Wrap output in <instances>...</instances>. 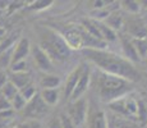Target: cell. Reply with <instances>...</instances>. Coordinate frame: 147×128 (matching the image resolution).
Segmentation results:
<instances>
[{"instance_id":"obj_1","label":"cell","mask_w":147,"mask_h":128,"mask_svg":"<svg viewBox=\"0 0 147 128\" xmlns=\"http://www.w3.org/2000/svg\"><path fill=\"white\" fill-rule=\"evenodd\" d=\"M82 53L87 58V60L95 64L96 68L101 72L120 77L132 83L136 81H140V72L136 69L134 64L127 60L124 56H120L118 54L106 51L104 49H83Z\"/></svg>"},{"instance_id":"obj_2","label":"cell","mask_w":147,"mask_h":128,"mask_svg":"<svg viewBox=\"0 0 147 128\" xmlns=\"http://www.w3.org/2000/svg\"><path fill=\"white\" fill-rule=\"evenodd\" d=\"M96 98L101 101L110 104L111 101L127 96L133 91V83L120 77L107 74L96 69L91 72V83Z\"/></svg>"},{"instance_id":"obj_3","label":"cell","mask_w":147,"mask_h":128,"mask_svg":"<svg viewBox=\"0 0 147 128\" xmlns=\"http://www.w3.org/2000/svg\"><path fill=\"white\" fill-rule=\"evenodd\" d=\"M38 46L47 54L51 62H64L70 56V47L63 35L49 27L38 28Z\"/></svg>"},{"instance_id":"obj_4","label":"cell","mask_w":147,"mask_h":128,"mask_svg":"<svg viewBox=\"0 0 147 128\" xmlns=\"http://www.w3.org/2000/svg\"><path fill=\"white\" fill-rule=\"evenodd\" d=\"M109 106H110V110L113 112V114L123 116V118L133 119V121L137 122L138 104L133 96H131V93L111 101L109 104Z\"/></svg>"},{"instance_id":"obj_5","label":"cell","mask_w":147,"mask_h":128,"mask_svg":"<svg viewBox=\"0 0 147 128\" xmlns=\"http://www.w3.org/2000/svg\"><path fill=\"white\" fill-rule=\"evenodd\" d=\"M84 123H86L87 128H107V115L102 108L97 104L94 96L88 98Z\"/></svg>"},{"instance_id":"obj_6","label":"cell","mask_w":147,"mask_h":128,"mask_svg":"<svg viewBox=\"0 0 147 128\" xmlns=\"http://www.w3.org/2000/svg\"><path fill=\"white\" fill-rule=\"evenodd\" d=\"M87 105H88V99L84 98V96H82L76 101H72V104L69 105L67 115L70 118L76 128L84 124L87 114Z\"/></svg>"},{"instance_id":"obj_7","label":"cell","mask_w":147,"mask_h":128,"mask_svg":"<svg viewBox=\"0 0 147 128\" xmlns=\"http://www.w3.org/2000/svg\"><path fill=\"white\" fill-rule=\"evenodd\" d=\"M123 26H125L127 32L133 39H147V24L137 14L123 19Z\"/></svg>"},{"instance_id":"obj_8","label":"cell","mask_w":147,"mask_h":128,"mask_svg":"<svg viewBox=\"0 0 147 128\" xmlns=\"http://www.w3.org/2000/svg\"><path fill=\"white\" fill-rule=\"evenodd\" d=\"M47 105L42 101L40 93H36L30 101H27L26 106L23 109V115L28 119H37L38 116L44 115L47 112Z\"/></svg>"},{"instance_id":"obj_9","label":"cell","mask_w":147,"mask_h":128,"mask_svg":"<svg viewBox=\"0 0 147 128\" xmlns=\"http://www.w3.org/2000/svg\"><path fill=\"white\" fill-rule=\"evenodd\" d=\"M91 72L92 69L90 68V65L87 63H83V69H82V73L78 78V82L76 85L74 90H73L72 95H70V100L72 101H76L78 100L80 98L86 93V91L88 90L90 87V83H91Z\"/></svg>"},{"instance_id":"obj_10","label":"cell","mask_w":147,"mask_h":128,"mask_svg":"<svg viewBox=\"0 0 147 128\" xmlns=\"http://www.w3.org/2000/svg\"><path fill=\"white\" fill-rule=\"evenodd\" d=\"M31 53H32L35 64L37 65V68L41 70V72H45L46 74L49 72H51V70H53V62H51V59L47 56V54L45 53V51L42 50L38 45H35V46L31 49Z\"/></svg>"},{"instance_id":"obj_11","label":"cell","mask_w":147,"mask_h":128,"mask_svg":"<svg viewBox=\"0 0 147 128\" xmlns=\"http://www.w3.org/2000/svg\"><path fill=\"white\" fill-rule=\"evenodd\" d=\"M31 53V45H30V40L27 37H21L14 45V50L12 53V60L10 64L18 63V62L26 60L27 55Z\"/></svg>"},{"instance_id":"obj_12","label":"cell","mask_w":147,"mask_h":128,"mask_svg":"<svg viewBox=\"0 0 147 128\" xmlns=\"http://www.w3.org/2000/svg\"><path fill=\"white\" fill-rule=\"evenodd\" d=\"M82 69H83V63L78 64L77 67L68 74L67 81H65V83H64V89H63V96L65 99H70V95H72L73 90H74L76 85H77L78 78H80V76L82 73Z\"/></svg>"},{"instance_id":"obj_13","label":"cell","mask_w":147,"mask_h":128,"mask_svg":"<svg viewBox=\"0 0 147 128\" xmlns=\"http://www.w3.org/2000/svg\"><path fill=\"white\" fill-rule=\"evenodd\" d=\"M120 45L121 49H123V54L124 58L127 60H129L131 63H137L140 60V56H138L137 51H136V47L132 42V39H128L127 36H120Z\"/></svg>"},{"instance_id":"obj_14","label":"cell","mask_w":147,"mask_h":128,"mask_svg":"<svg viewBox=\"0 0 147 128\" xmlns=\"http://www.w3.org/2000/svg\"><path fill=\"white\" fill-rule=\"evenodd\" d=\"M38 93H40L42 101L47 106L56 105L59 102V99H60V92H59L58 89H45V90H41Z\"/></svg>"},{"instance_id":"obj_15","label":"cell","mask_w":147,"mask_h":128,"mask_svg":"<svg viewBox=\"0 0 147 128\" xmlns=\"http://www.w3.org/2000/svg\"><path fill=\"white\" fill-rule=\"evenodd\" d=\"M8 81H9L10 83H13L14 86H16V89L19 91L21 89H23V87H26L27 85L31 83V77L27 72L12 73V74L9 76V79H8Z\"/></svg>"},{"instance_id":"obj_16","label":"cell","mask_w":147,"mask_h":128,"mask_svg":"<svg viewBox=\"0 0 147 128\" xmlns=\"http://www.w3.org/2000/svg\"><path fill=\"white\" fill-rule=\"evenodd\" d=\"M94 21H95V24H96V27H97V30H98V32H100L101 39H102L104 42L115 41V40H117V32H115V31H113L110 27H107L102 21H97V19H94Z\"/></svg>"},{"instance_id":"obj_17","label":"cell","mask_w":147,"mask_h":128,"mask_svg":"<svg viewBox=\"0 0 147 128\" xmlns=\"http://www.w3.org/2000/svg\"><path fill=\"white\" fill-rule=\"evenodd\" d=\"M111 118L113 123L117 128H141V126L138 124V122L133 121V119H128V118H123V116L115 115V114H109Z\"/></svg>"},{"instance_id":"obj_18","label":"cell","mask_w":147,"mask_h":128,"mask_svg":"<svg viewBox=\"0 0 147 128\" xmlns=\"http://www.w3.org/2000/svg\"><path fill=\"white\" fill-rule=\"evenodd\" d=\"M61 79L60 77L55 76V74H45L41 77L40 79V86L42 87V90L45 89H58L60 85Z\"/></svg>"},{"instance_id":"obj_19","label":"cell","mask_w":147,"mask_h":128,"mask_svg":"<svg viewBox=\"0 0 147 128\" xmlns=\"http://www.w3.org/2000/svg\"><path fill=\"white\" fill-rule=\"evenodd\" d=\"M123 17L120 16L119 13L117 12H111L109 16L105 18V21H102L107 27H110L113 31H117V30H120V27L123 26Z\"/></svg>"},{"instance_id":"obj_20","label":"cell","mask_w":147,"mask_h":128,"mask_svg":"<svg viewBox=\"0 0 147 128\" xmlns=\"http://www.w3.org/2000/svg\"><path fill=\"white\" fill-rule=\"evenodd\" d=\"M120 4H121V8H123L129 16H134V14H137L141 9V3L134 1V0H124Z\"/></svg>"},{"instance_id":"obj_21","label":"cell","mask_w":147,"mask_h":128,"mask_svg":"<svg viewBox=\"0 0 147 128\" xmlns=\"http://www.w3.org/2000/svg\"><path fill=\"white\" fill-rule=\"evenodd\" d=\"M132 42H133L140 59L146 58L147 56V39H132Z\"/></svg>"},{"instance_id":"obj_22","label":"cell","mask_w":147,"mask_h":128,"mask_svg":"<svg viewBox=\"0 0 147 128\" xmlns=\"http://www.w3.org/2000/svg\"><path fill=\"white\" fill-rule=\"evenodd\" d=\"M0 93H1V95L4 96L5 99H8V100L10 101L14 98V96L18 93V90L16 89V86H14L13 83H10V82L8 81L7 83H5L4 86L0 89Z\"/></svg>"},{"instance_id":"obj_23","label":"cell","mask_w":147,"mask_h":128,"mask_svg":"<svg viewBox=\"0 0 147 128\" xmlns=\"http://www.w3.org/2000/svg\"><path fill=\"white\" fill-rule=\"evenodd\" d=\"M18 92H19V95H21L26 101H30L31 99H32L33 96H35L36 93H37V91H36L35 86H33L32 83H30V85H27L26 87L21 89V90L18 91Z\"/></svg>"},{"instance_id":"obj_24","label":"cell","mask_w":147,"mask_h":128,"mask_svg":"<svg viewBox=\"0 0 147 128\" xmlns=\"http://www.w3.org/2000/svg\"><path fill=\"white\" fill-rule=\"evenodd\" d=\"M53 4H54L53 0H42V1H33L28 8L32 10H44L50 8Z\"/></svg>"},{"instance_id":"obj_25","label":"cell","mask_w":147,"mask_h":128,"mask_svg":"<svg viewBox=\"0 0 147 128\" xmlns=\"http://www.w3.org/2000/svg\"><path fill=\"white\" fill-rule=\"evenodd\" d=\"M10 104H12L13 109H16V110H23L24 106H26V104H27V101L24 100V99L22 98V96L19 95V92H18L12 99V100H10Z\"/></svg>"},{"instance_id":"obj_26","label":"cell","mask_w":147,"mask_h":128,"mask_svg":"<svg viewBox=\"0 0 147 128\" xmlns=\"http://www.w3.org/2000/svg\"><path fill=\"white\" fill-rule=\"evenodd\" d=\"M17 128H42V126L38 119H26L22 123H19Z\"/></svg>"},{"instance_id":"obj_27","label":"cell","mask_w":147,"mask_h":128,"mask_svg":"<svg viewBox=\"0 0 147 128\" xmlns=\"http://www.w3.org/2000/svg\"><path fill=\"white\" fill-rule=\"evenodd\" d=\"M9 67H10V69H12L13 73H23L27 70V62L22 60V62H18V63L10 64Z\"/></svg>"},{"instance_id":"obj_28","label":"cell","mask_w":147,"mask_h":128,"mask_svg":"<svg viewBox=\"0 0 147 128\" xmlns=\"http://www.w3.org/2000/svg\"><path fill=\"white\" fill-rule=\"evenodd\" d=\"M59 119H60V123H61V127L63 128H76V126L73 124V122L70 121V118L65 114V113H61L60 116H59Z\"/></svg>"},{"instance_id":"obj_29","label":"cell","mask_w":147,"mask_h":128,"mask_svg":"<svg viewBox=\"0 0 147 128\" xmlns=\"http://www.w3.org/2000/svg\"><path fill=\"white\" fill-rule=\"evenodd\" d=\"M10 109H13L10 101L8 100V99H5L4 96L0 93V113H1V112H7V110H10Z\"/></svg>"},{"instance_id":"obj_30","label":"cell","mask_w":147,"mask_h":128,"mask_svg":"<svg viewBox=\"0 0 147 128\" xmlns=\"http://www.w3.org/2000/svg\"><path fill=\"white\" fill-rule=\"evenodd\" d=\"M47 128H63V127H61V123H60V119H59V116H55V118H53L51 121H50L49 127H47Z\"/></svg>"},{"instance_id":"obj_31","label":"cell","mask_w":147,"mask_h":128,"mask_svg":"<svg viewBox=\"0 0 147 128\" xmlns=\"http://www.w3.org/2000/svg\"><path fill=\"white\" fill-rule=\"evenodd\" d=\"M7 82H8V76L5 74L4 72H1V70H0V89H1V87L4 86Z\"/></svg>"},{"instance_id":"obj_32","label":"cell","mask_w":147,"mask_h":128,"mask_svg":"<svg viewBox=\"0 0 147 128\" xmlns=\"http://www.w3.org/2000/svg\"><path fill=\"white\" fill-rule=\"evenodd\" d=\"M107 115V128H117L114 126V123H113V121H111V118H110V115L109 114H106Z\"/></svg>"},{"instance_id":"obj_33","label":"cell","mask_w":147,"mask_h":128,"mask_svg":"<svg viewBox=\"0 0 147 128\" xmlns=\"http://www.w3.org/2000/svg\"><path fill=\"white\" fill-rule=\"evenodd\" d=\"M5 126H7V121L0 119V128H5Z\"/></svg>"},{"instance_id":"obj_34","label":"cell","mask_w":147,"mask_h":128,"mask_svg":"<svg viewBox=\"0 0 147 128\" xmlns=\"http://www.w3.org/2000/svg\"><path fill=\"white\" fill-rule=\"evenodd\" d=\"M141 4H142V5H143V7H145V8H146V9H147V1H142V3H141Z\"/></svg>"},{"instance_id":"obj_35","label":"cell","mask_w":147,"mask_h":128,"mask_svg":"<svg viewBox=\"0 0 147 128\" xmlns=\"http://www.w3.org/2000/svg\"><path fill=\"white\" fill-rule=\"evenodd\" d=\"M0 41H1V39H0Z\"/></svg>"}]
</instances>
